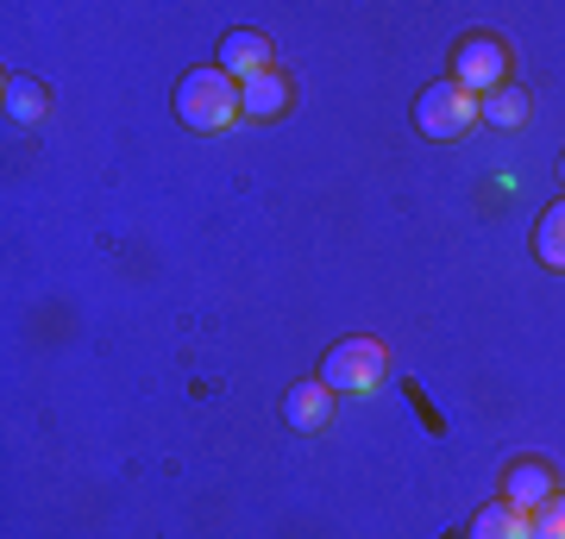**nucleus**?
<instances>
[{
    "mask_svg": "<svg viewBox=\"0 0 565 539\" xmlns=\"http://www.w3.org/2000/svg\"><path fill=\"white\" fill-rule=\"evenodd\" d=\"M177 120L189 132H226V126L239 120V82L226 76L221 63H207V69H189L177 82Z\"/></svg>",
    "mask_w": 565,
    "mask_h": 539,
    "instance_id": "obj_1",
    "label": "nucleus"
},
{
    "mask_svg": "<svg viewBox=\"0 0 565 539\" xmlns=\"http://www.w3.org/2000/svg\"><path fill=\"white\" fill-rule=\"evenodd\" d=\"M384 370H390L384 339H371V333H352V339H340L333 352H327L321 382L333 389V396H371V389L384 382Z\"/></svg>",
    "mask_w": 565,
    "mask_h": 539,
    "instance_id": "obj_2",
    "label": "nucleus"
},
{
    "mask_svg": "<svg viewBox=\"0 0 565 539\" xmlns=\"http://www.w3.org/2000/svg\"><path fill=\"white\" fill-rule=\"evenodd\" d=\"M478 120H484V114H478V95H465L452 76L422 88V100H415V126H422V139H434V144L465 139Z\"/></svg>",
    "mask_w": 565,
    "mask_h": 539,
    "instance_id": "obj_3",
    "label": "nucleus"
},
{
    "mask_svg": "<svg viewBox=\"0 0 565 539\" xmlns=\"http://www.w3.org/2000/svg\"><path fill=\"white\" fill-rule=\"evenodd\" d=\"M452 82H459L465 95H497V88L509 82V51H503V39L471 32V39L452 51Z\"/></svg>",
    "mask_w": 565,
    "mask_h": 539,
    "instance_id": "obj_4",
    "label": "nucleus"
},
{
    "mask_svg": "<svg viewBox=\"0 0 565 539\" xmlns=\"http://www.w3.org/2000/svg\"><path fill=\"white\" fill-rule=\"evenodd\" d=\"M553 496H559V471H553L546 459H515L503 471V502H509V508L534 515V508H541V502H553Z\"/></svg>",
    "mask_w": 565,
    "mask_h": 539,
    "instance_id": "obj_5",
    "label": "nucleus"
},
{
    "mask_svg": "<svg viewBox=\"0 0 565 539\" xmlns=\"http://www.w3.org/2000/svg\"><path fill=\"white\" fill-rule=\"evenodd\" d=\"M282 420H289L296 433H321L327 420H333V389H327L321 377L289 382V396H282Z\"/></svg>",
    "mask_w": 565,
    "mask_h": 539,
    "instance_id": "obj_6",
    "label": "nucleus"
},
{
    "mask_svg": "<svg viewBox=\"0 0 565 539\" xmlns=\"http://www.w3.org/2000/svg\"><path fill=\"white\" fill-rule=\"evenodd\" d=\"M221 69L233 82H252V76H264V69H277V63H270V39L252 32V25L226 32V39H221Z\"/></svg>",
    "mask_w": 565,
    "mask_h": 539,
    "instance_id": "obj_7",
    "label": "nucleus"
},
{
    "mask_svg": "<svg viewBox=\"0 0 565 539\" xmlns=\"http://www.w3.org/2000/svg\"><path fill=\"white\" fill-rule=\"evenodd\" d=\"M289 100H296V82L282 69H264V76L239 82V114H252V120H277V114H289Z\"/></svg>",
    "mask_w": 565,
    "mask_h": 539,
    "instance_id": "obj_8",
    "label": "nucleus"
},
{
    "mask_svg": "<svg viewBox=\"0 0 565 539\" xmlns=\"http://www.w3.org/2000/svg\"><path fill=\"white\" fill-rule=\"evenodd\" d=\"M471 539H534V520L509 502H490V508L471 515Z\"/></svg>",
    "mask_w": 565,
    "mask_h": 539,
    "instance_id": "obj_9",
    "label": "nucleus"
},
{
    "mask_svg": "<svg viewBox=\"0 0 565 539\" xmlns=\"http://www.w3.org/2000/svg\"><path fill=\"white\" fill-rule=\"evenodd\" d=\"M0 88H7V120H20V126H39V120H44L51 95H44L39 76H7Z\"/></svg>",
    "mask_w": 565,
    "mask_h": 539,
    "instance_id": "obj_10",
    "label": "nucleus"
},
{
    "mask_svg": "<svg viewBox=\"0 0 565 539\" xmlns=\"http://www.w3.org/2000/svg\"><path fill=\"white\" fill-rule=\"evenodd\" d=\"M534 258H541L546 270H565V195L534 220Z\"/></svg>",
    "mask_w": 565,
    "mask_h": 539,
    "instance_id": "obj_11",
    "label": "nucleus"
},
{
    "mask_svg": "<svg viewBox=\"0 0 565 539\" xmlns=\"http://www.w3.org/2000/svg\"><path fill=\"white\" fill-rule=\"evenodd\" d=\"M478 114H484L490 126H503V132H515V126H527V88H497V95L478 100Z\"/></svg>",
    "mask_w": 565,
    "mask_h": 539,
    "instance_id": "obj_12",
    "label": "nucleus"
},
{
    "mask_svg": "<svg viewBox=\"0 0 565 539\" xmlns=\"http://www.w3.org/2000/svg\"><path fill=\"white\" fill-rule=\"evenodd\" d=\"M527 520H534V539H565V489L553 502H541Z\"/></svg>",
    "mask_w": 565,
    "mask_h": 539,
    "instance_id": "obj_13",
    "label": "nucleus"
},
{
    "mask_svg": "<svg viewBox=\"0 0 565 539\" xmlns=\"http://www.w3.org/2000/svg\"><path fill=\"white\" fill-rule=\"evenodd\" d=\"M559 188H565V158H559Z\"/></svg>",
    "mask_w": 565,
    "mask_h": 539,
    "instance_id": "obj_14",
    "label": "nucleus"
}]
</instances>
